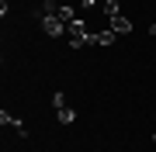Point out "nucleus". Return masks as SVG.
I'll return each mask as SVG.
<instances>
[{
    "label": "nucleus",
    "instance_id": "obj_6",
    "mask_svg": "<svg viewBox=\"0 0 156 152\" xmlns=\"http://www.w3.org/2000/svg\"><path fill=\"white\" fill-rule=\"evenodd\" d=\"M56 118H59V124H73V121H76V111H73V107H59Z\"/></svg>",
    "mask_w": 156,
    "mask_h": 152
},
{
    "label": "nucleus",
    "instance_id": "obj_1",
    "mask_svg": "<svg viewBox=\"0 0 156 152\" xmlns=\"http://www.w3.org/2000/svg\"><path fill=\"white\" fill-rule=\"evenodd\" d=\"M35 17H38L42 31L49 35V38H62V35H66V21L59 17V0H42Z\"/></svg>",
    "mask_w": 156,
    "mask_h": 152
},
{
    "label": "nucleus",
    "instance_id": "obj_5",
    "mask_svg": "<svg viewBox=\"0 0 156 152\" xmlns=\"http://www.w3.org/2000/svg\"><path fill=\"white\" fill-rule=\"evenodd\" d=\"M0 124H11V128H14V131H17V135H21V138L28 135V131H24V121H17L14 114H7V111H0Z\"/></svg>",
    "mask_w": 156,
    "mask_h": 152
},
{
    "label": "nucleus",
    "instance_id": "obj_7",
    "mask_svg": "<svg viewBox=\"0 0 156 152\" xmlns=\"http://www.w3.org/2000/svg\"><path fill=\"white\" fill-rule=\"evenodd\" d=\"M80 7H101V0H80Z\"/></svg>",
    "mask_w": 156,
    "mask_h": 152
},
{
    "label": "nucleus",
    "instance_id": "obj_3",
    "mask_svg": "<svg viewBox=\"0 0 156 152\" xmlns=\"http://www.w3.org/2000/svg\"><path fill=\"white\" fill-rule=\"evenodd\" d=\"M108 24H111V31H118V35H128V31H132V21H128L125 14H115V17H108Z\"/></svg>",
    "mask_w": 156,
    "mask_h": 152
},
{
    "label": "nucleus",
    "instance_id": "obj_2",
    "mask_svg": "<svg viewBox=\"0 0 156 152\" xmlns=\"http://www.w3.org/2000/svg\"><path fill=\"white\" fill-rule=\"evenodd\" d=\"M66 42H69V49H83V45H90V31H87V24L73 17V21L66 24Z\"/></svg>",
    "mask_w": 156,
    "mask_h": 152
},
{
    "label": "nucleus",
    "instance_id": "obj_4",
    "mask_svg": "<svg viewBox=\"0 0 156 152\" xmlns=\"http://www.w3.org/2000/svg\"><path fill=\"white\" fill-rule=\"evenodd\" d=\"M115 38H118V31H94L90 35V45H115Z\"/></svg>",
    "mask_w": 156,
    "mask_h": 152
},
{
    "label": "nucleus",
    "instance_id": "obj_8",
    "mask_svg": "<svg viewBox=\"0 0 156 152\" xmlns=\"http://www.w3.org/2000/svg\"><path fill=\"white\" fill-rule=\"evenodd\" d=\"M153 142H156V131H153Z\"/></svg>",
    "mask_w": 156,
    "mask_h": 152
}]
</instances>
